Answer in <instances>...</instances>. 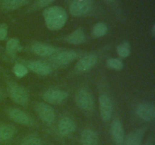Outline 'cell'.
I'll return each instance as SVG.
<instances>
[{
  "label": "cell",
  "instance_id": "obj_1",
  "mask_svg": "<svg viewBox=\"0 0 155 145\" xmlns=\"http://www.w3.org/2000/svg\"><path fill=\"white\" fill-rule=\"evenodd\" d=\"M44 21L47 28L51 30H61L66 24L68 14L60 6L48 7L42 12Z\"/></svg>",
  "mask_w": 155,
  "mask_h": 145
},
{
  "label": "cell",
  "instance_id": "obj_26",
  "mask_svg": "<svg viewBox=\"0 0 155 145\" xmlns=\"http://www.w3.org/2000/svg\"><path fill=\"white\" fill-rule=\"evenodd\" d=\"M21 145H43L42 140L34 135H29L24 137Z\"/></svg>",
  "mask_w": 155,
  "mask_h": 145
},
{
  "label": "cell",
  "instance_id": "obj_13",
  "mask_svg": "<svg viewBox=\"0 0 155 145\" xmlns=\"http://www.w3.org/2000/svg\"><path fill=\"white\" fill-rule=\"evenodd\" d=\"M31 51L36 55L41 56V57H48V56L55 54L58 51V48L48 44L36 42L32 45Z\"/></svg>",
  "mask_w": 155,
  "mask_h": 145
},
{
  "label": "cell",
  "instance_id": "obj_14",
  "mask_svg": "<svg viewBox=\"0 0 155 145\" xmlns=\"http://www.w3.org/2000/svg\"><path fill=\"white\" fill-rule=\"evenodd\" d=\"M28 69L39 76H48L51 72V67L42 61H31L28 63Z\"/></svg>",
  "mask_w": 155,
  "mask_h": 145
},
{
  "label": "cell",
  "instance_id": "obj_22",
  "mask_svg": "<svg viewBox=\"0 0 155 145\" xmlns=\"http://www.w3.org/2000/svg\"><path fill=\"white\" fill-rule=\"evenodd\" d=\"M108 31V27L106 24L103 22H98L94 25L92 30V36L94 38L103 37L104 35L107 34Z\"/></svg>",
  "mask_w": 155,
  "mask_h": 145
},
{
  "label": "cell",
  "instance_id": "obj_15",
  "mask_svg": "<svg viewBox=\"0 0 155 145\" xmlns=\"http://www.w3.org/2000/svg\"><path fill=\"white\" fill-rule=\"evenodd\" d=\"M145 132V130L143 128L132 131L124 138L123 145H142Z\"/></svg>",
  "mask_w": 155,
  "mask_h": 145
},
{
  "label": "cell",
  "instance_id": "obj_20",
  "mask_svg": "<svg viewBox=\"0 0 155 145\" xmlns=\"http://www.w3.org/2000/svg\"><path fill=\"white\" fill-rule=\"evenodd\" d=\"M16 128L10 124H1L0 125V141H5L10 140L15 136Z\"/></svg>",
  "mask_w": 155,
  "mask_h": 145
},
{
  "label": "cell",
  "instance_id": "obj_17",
  "mask_svg": "<svg viewBox=\"0 0 155 145\" xmlns=\"http://www.w3.org/2000/svg\"><path fill=\"white\" fill-rule=\"evenodd\" d=\"M80 141L82 145H98V137L95 131L90 128H86L82 131Z\"/></svg>",
  "mask_w": 155,
  "mask_h": 145
},
{
  "label": "cell",
  "instance_id": "obj_30",
  "mask_svg": "<svg viewBox=\"0 0 155 145\" xmlns=\"http://www.w3.org/2000/svg\"><path fill=\"white\" fill-rule=\"evenodd\" d=\"M104 1L108 2H114V0H104Z\"/></svg>",
  "mask_w": 155,
  "mask_h": 145
},
{
  "label": "cell",
  "instance_id": "obj_25",
  "mask_svg": "<svg viewBox=\"0 0 155 145\" xmlns=\"http://www.w3.org/2000/svg\"><path fill=\"white\" fill-rule=\"evenodd\" d=\"M13 72L18 78H23L28 73V69L27 66L21 63H17L13 67Z\"/></svg>",
  "mask_w": 155,
  "mask_h": 145
},
{
  "label": "cell",
  "instance_id": "obj_7",
  "mask_svg": "<svg viewBox=\"0 0 155 145\" xmlns=\"http://www.w3.org/2000/svg\"><path fill=\"white\" fill-rule=\"evenodd\" d=\"M99 103L100 116L104 122H108L111 119L113 113V104L111 99L106 94H102L99 96L98 99Z\"/></svg>",
  "mask_w": 155,
  "mask_h": 145
},
{
  "label": "cell",
  "instance_id": "obj_16",
  "mask_svg": "<svg viewBox=\"0 0 155 145\" xmlns=\"http://www.w3.org/2000/svg\"><path fill=\"white\" fill-rule=\"evenodd\" d=\"M77 57V53L72 50H65L58 53L54 57V61L60 65H67L74 61Z\"/></svg>",
  "mask_w": 155,
  "mask_h": 145
},
{
  "label": "cell",
  "instance_id": "obj_18",
  "mask_svg": "<svg viewBox=\"0 0 155 145\" xmlns=\"http://www.w3.org/2000/svg\"><path fill=\"white\" fill-rule=\"evenodd\" d=\"M30 0H0V8L3 11H9L23 7Z\"/></svg>",
  "mask_w": 155,
  "mask_h": 145
},
{
  "label": "cell",
  "instance_id": "obj_23",
  "mask_svg": "<svg viewBox=\"0 0 155 145\" xmlns=\"http://www.w3.org/2000/svg\"><path fill=\"white\" fill-rule=\"evenodd\" d=\"M131 52V46L129 42H123L117 47V53L122 58L129 57Z\"/></svg>",
  "mask_w": 155,
  "mask_h": 145
},
{
  "label": "cell",
  "instance_id": "obj_8",
  "mask_svg": "<svg viewBox=\"0 0 155 145\" xmlns=\"http://www.w3.org/2000/svg\"><path fill=\"white\" fill-rule=\"evenodd\" d=\"M8 116L12 121L23 125H33V120L27 113L18 108H11L8 111Z\"/></svg>",
  "mask_w": 155,
  "mask_h": 145
},
{
  "label": "cell",
  "instance_id": "obj_11",
  "mask_svg": "<svg viewBox=\"0 0 155 145\" xmlns=\"http://www.w3.org/2000/svg\"><path fill=\"white\" fill-rule=\"evenodd\" d=\"M110 134L116 145H123L125 138L124 129L122 122L119 119H114L110 125Z\"/></svg>",
  "mask_w": 155,
  "mask_h": 145
},
{
  "label": "cell",
  "instance_id": "obj_12",
  "mask_svg": "<svg viewBox=\"0 0 155 145\" xmlns=\"http://www.w3.org/2000/svg\"><path fill=\"white\" fill-rule=\"evenodd\" d=\"M77 125L75 122L68 116H64L59 120L58 130L62 136H68L75 131Z\"/></svg>",
  "mask_w": 155,
  "mask_h": 145
},
{
  "label": "cell",
  "instance_id": "obj_21",
  "mask_svg": "<svg viewBox=\"0 0 155 145\" xmlns=\"http://www.w3.org/2000/svg\"><path fill=\"white\" fill-rule=\"evenodd\" d=\"M6 53L10 56H14L22 50V46L20 44L19 39L17 38H11L8 40L5 47Z\"/></svg>",
  "mask_w": 155,
  "mask_h": 145
},
{
  "label": "cell",
  "instance_id": "obj_10",
  "mask_svg": "<svg viewBox=\"0 0 155 145\" xmlns=\"http://www.w3.org/2000/svg\"><path fill=\"white\" fill-rule=\"evenodd\" d=\"M97 62H98V56L96 54H86L78 60L76 64V69L79 72H87L95 66Z\"/></svg>",
  "mask_w": 155,
  "mask_h": 145
},
{
  "label": "cell",
  "instance_id": "obj_29",
  "mask_svg": "<svg viewBox=\"0 0 155 145\" xmlns=\"http://www.w3.org/2000/svg\"><path fill=\"white\" fill-rule=\"evenodd\" d=\"M151 35H152L153 37H154L155 36V25L152 26V29H151Z\"/></svg>",
  "mask_w": 155,
  "mask_h": 145
},
{
  "label": "cell",
  "instance_id": "obj_9",
  "mask_svg": "<svg viewBox=\"0 0 155 145\" xmlns=\"http://www.w3.org/2000/svg\"><path fill=\"white\" fill-rule=\"evenodd\" d=\"M136 113L145 122H151L155 118V107L151 104L142 103L136 108Z\"/></svg>",
  "mask_w": 155,
  "mask_h": 145
},
{
  "label": "cell",
  "instance_id": "obj_2",
  "mask_svg": "<svg viewBox=\"0 0 155 145\" xmlns=\"http://www.w3.org/2000/svg\"><path fill=\"white\" fill-rule=\"evenodd\" d=\"M76 104L79 108L84 111H92L94 108V99L90 91L82 88L76 94Z\"/></svg>",
  "mask_w": 155,
  "mask_h": 145
},
{
  "label": "cell",
  "instance_id": "obj_31",
  "mask_svg": "<svg viewBox=\"0 0 155 145\" xmlns=\"http://www.w3.org/2000/svg\"><path fill=\"white\" fill-rule=\"evenodd\" d=\"M145 145H151V143H147V144H145Z\"/></svg>",
  "mask_w": 155,
  "mask_h": 145
},
{
  "label": "cell",
  "instance_id": "obj_3",
  "mask_svg": "<svg viewBox=\"0 0 155 145\" xmlns=\"http://www.w3.org/2000/svg\"><path fill=\"white\" fill-rule=\"evenodd\" d=\"M93 8L92 0H73L69 11L74 17H83L88 14Z\"/></svg>",
  "mask_w": 155,
  "mask_h": 145
},
{
  "label": "cell",
  "instance_id": "obj_6",
  "mask_svg": "<svg viewBox=\"0 0 155 145\" xmlns=\"http://www.w3.org/2000/svg\"><path fill=\"white\" fill-rule=\"evenodd\" d=\"M68 92L58 89H48L42 95V98L44 101L51 104H61L68 98Z\"/></svg>",
  "mask_w": 155,
  "mask_h": 145
},
{
  "label": "cell",
  "instance_id": "obj_27",
  "mask_svg": "<svg viewBox=\"0 0 155 145\" xmlns=\"http://www.w3.org/2000/svg\"><path fill=\"white\" fill-rule=\"evenodd\" d=\"M8 27L6 24H0V41H3L6 39L8 36Z\"/></svg>",
  "mask_w": 155,
  "mask_h": 145
},
{
  "label": "cell",
  "instance_id": "obj_19",
  "mask_svg": "<svg viewBox=\"0 0 155 145\" xmlns=\"http://www.w3.org/2000/svg\"><path fill=\"white\" fill-rule=\"evenodd\" d=\"M65 40L71 45H80L86 40V35L83 29L78 28L67 36Z\"/></svg>",
  "mask_w": 155,
  "mask_h": 145
},
{
  "label": "cell",
  "instance_id": "obj_5",
  "mask_svg": "<svg viewBox=\"0 0 155 145\" xmlns=\"http://www.w3.org/2000/svg\"><path fill=\"white\" fill-rule=\"evenodd\" d=\"M35 110L39 117L45 123L51 124L55 119V113L54 109L47 103H37L35 106Z\"/></svg>",
  "mask_w": 155,
  "mask_h": 145
},
{
  "label": "cell",
  "instance_id": "obj_28",
  "mask_svg": "<svg viewBox=\"0 0 155 145\" xmlns=\"http://www.w3.org/2000/svg\"><path fill=\"white\" fill-rule=\"evenodd\" d=\"M54 1V0H37L36 5L39 8H45L51 5Z\"/></svg>",
  "mask_w": 155,
  "mask_h": 145
},
{
  "label": "cell",
  "instance_id": "obj_24",
  "mask_svg": "<svg viewBox=\"0 0 155 145\" xmlns=\"http://www.w3.org/2000/svg\"><path fill=\"white\" fill-rule=\"evenodd\" d=\"M106 64L107 67L114 70H120L124 68V63L120 58L107 59Z\"/></svg>",
  "mask_w": 155,
  "mask_h": 145
},
{
  "label": "cell",
  "instance_id": "obj_4",
  "mask_svg": "<svg viewBox=\"0 0 155 145\" xmlns=\"http://www.w3.org/2000/svg\"><path fill=\"white\" fill-rule=\"evenodd\" d=\"M8 93L14 102L19 105H26L28 104L30 96L27 89L18 84H12L9 85Z\"/></svg>",
  "mask_w": 155,
  "mask_h": 145
}]
</instances>
